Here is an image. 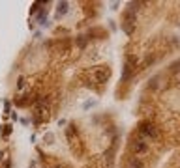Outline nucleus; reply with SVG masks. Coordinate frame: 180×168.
<instances>
[{
	"label": "nucleus",
	"mask_w": 180,
	"mask_h": 168,
	"mask_svg": "<svg viewBox=\"0 0 180 168\" xmlns=\"http://www.w3.org/2000/svg\"><path fill=\"white\" fill-rule=\"evenodd\" d=\"M139 135H141V138H145L146 142H148V140H160V136H162L160 129H158L156 123H152V122H141V123H139Z\"/></svg>",
	"instance_id": "1"
},
{
	"label": "nucleus",
	"mask_w": 180,
	"mask_h": 168,
	"mask_svg": "<svg viewBox=\"0 0 180 168\" xmlns=\"http://www.w3.org/2000/svg\"><path fill=\"white\" fill-rule=\"evenodd\" d=\"M148 150H150V146H148V142H146L145 138H137V140H133V142H131V151L137 155V157L146 155Z\"/></svg>",
	"instance_id": "2"
},
{
	"label": "nucleus",
	"mask_w": 180,
	"mask_h": 168,
	"mask_svg": "<svg viewBox=\"0 0 180 168\" xmlns=\"http://www.w3.org/2000/svg\"><path fill=\"white\" fill-rule=\"evenodd\" d=\"M94 77H96V80H98V82H105V80L109 79V69H107V67L98 69L96 73H94Z\"/></svg>",
	"instance_id": "3"
},
{
	"label": "nucleus",
	"mask_w": 180,
	"mask_h": 168,
	"mask_svg": "<svg viewBox=\"0 0 180 168\" xmlns=\"http://www.w3.org/2000/svg\"><path fill=\"white\" fill-rule=\"evenodd\" d=\"M128 168H145V162L141 161V157H131L128 162Z\"/></svg>",
	"instance_id": "4"
}]
</instances>
